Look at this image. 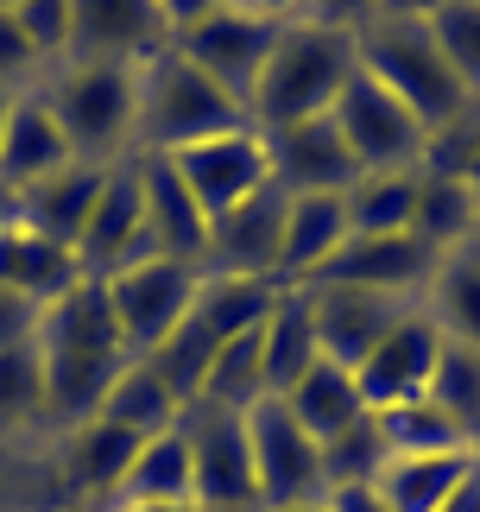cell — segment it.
<instances>
[{
	"label": "cell",
	"instance_id": "cell-1",
	"mask_svg": "<svg viewBox=\"0 0 480 512\" xmlns=\"http://www.w3.org/2000/svg\"><path fill=\"white\" fill-rule=\"evenodd\" d=\"M373 0H285L278 38L259 64V83L247 95V121L253 127H291L316 121L335 108V95L354 76V32L367 19Z\"/></svg>",
	"mask_w": 480,
	"mask_h": 512
},
{
	"label": "cell",
	"instance_id": "cell-2",
	"mask_svg": "<svg viewBox=\"0 0 480 512\" xmlns=\"http://www.w3.org/2000/svg\"><path fill=\"white\" fill-rule=\"evenodd\" d=\"M354 57H360V70H367L379 89H392L398 102L417 114V127H424V133L474 114L468 89L449 76L443 51H436V38L424 26V7L373 0L367 19H360V32H354Z\"/></svg>",
	"mask_w": 480,
	"mask_h": 512
},
{
	"label": "cell",
	"instance_id": "cell-3",
	"mask_svg": "<svg viewBox=\"0 0 480 512\" xmlns=\"http://www.w3.org/2000/svg\"><path fill=\"white\" fill-rule=\"evenodd\" d=\"M278 19H285V0L272 7L266 0H165V45L247 108Z\"/></svg>",
	"mask_w": 480,
	"mask_h": 512
},
{
	"label": "cell",
	"instance_id": "cell-4",
	"mask_svg": "<svg viewBox=\"0 0 480 512\" xmlns=\"http://www.w3.org/2000/svg\"><path fill=\"white\" fill-rule=\"evenodd\" d=\"M253 127L247 108L228 89H215L196 64H184L171 45H158L139 64V95H133V159H171L184 146H203L215 133Z\"/></svg>",
	"mask_w": 480,
	"mask_h": 512
},
{
	"label": "cell",
	"instance_id": "cell-5",
	"mask_svg": "<svg viewBox=\"0 0 480 512\" xmlns=\"http://www.w3.org/2000/svg\"><path fill=\"white\" fill-rule=\"evenodd\" d=\"M45 102L70 140V159L89 165H127L133 159V95L139 64H108V57H70L45 83Z\"/></svg>",
	"mask_w": 480,
	"mask_h": 512
},
{
	"label": "cell",
	"instance_id": "cell-6",
	"mask_svg": "<svg viewBox=\"0 0 480 512\" xmlns=\"http://www.w3.org/2000/svg\"><path fill=\"white\" fill-rule=\"evenodd\" d=\"M108 285V304H114V323H120V348L127 361H146L158 354L177 323L196 310V291H203V272L196 266H177V260H139L127 272H114Z\"/></svg>",
	"mask_w": 480,
	"mask_h": 512
},
{
	"label": "cell",
	"instance_id": "cell-7",
	"mask_svg": "<svg viewBox=\"0 0 480 512\" xmlns=\"http://www.w3.org/2000/svg\"><path fill=\"white\" fill-rule=\"evenodd\" d=\"M329 121H335V133H342V146L354 152L360 177H373V171H417V159H424V127H417V114L398 102L392 89H379L360 64L348 76V89L335 95Z\"/></svg>",
	"mask_w": 480,
	"mask_h": 512
},
{
	"label": "cell",
	"instance_id": "cell-8",
	"mask_svg": "<svg viewBox=\"0 0 480 512\" xmlns=\"http://www.w3.org/2000/svg\"><path fill=\"white\" fill-rule=\"evenodd\" d=\"M184 443H190V487L203 512H259L253 487V449L247 418L222 405H184Z\"/></svg>",
	"mask_w": 480,
	"mask_h": 512
},
{
	"label": "cell",
	"instance_id": "cell-9",
	"mask_svg": "<svg viewBox=\"0 0 480 512\" xmlns=\"http://www.w3.org/2000/svg\"><path fill=\"white\" fill-rule=\"evenodd\" d=\"M171 171L184 177V190L196 196V209H203L209 222H222L240 203H253L259 190H272V165H266L259 127H234V133L203 140V146L171 152Z\"/></svg>",
	"mask_w": 480,
	"mask_h": 512
},
{
	"label": "cell",
	"instance_id": "cell-10",
	"mask_svg": "<svg viewBox=\"0 0 480 512\" xmlns=\"http://www.w3.org/2000/svg\"><path fill=\"white\" fill-rule=\"evenodd\" d=\"M247 418V449H253V487H259V512L266 506H291V500H316L323 494V462L316 443L291 424V411L278 399H259Z\"/></svg>",
	"mask_w": 480,
	"mask_h": 512
},
{
	"label": "cell",
	"instance_id": "cell-11",
	"mask_svg": "<svg viewBox=\"0 0 480 512\" xmlns=\"http://www.w3.org/2000/svg\"><path fill=\"white\" fill-rule=\"evenodd\" d=\"M139 260H158L146 234V203H139V165H114L102 184V203L89 209V228L76 234V272L83 279H114Z\"/></svg>",
	"mask_w": 480,
	"mask_h": 512
},
{
	"label": "cell",
	"instance_id": "cell-12",
	"mask_svg": "<svg viewBox=\"0 0 480 512\" xmlns=\"http://www.w3.org/2000/svg\"><path fill=\"white\" fill-rule=\"evenodd\" d=\"M310 291V323H316V348L335 367H360L367 354L405 323L411 298H386V291H360V285H304Z\"/></svg>",
	"mask_w": 480,
	"mask_h": 512
},
{
	"label": "cell",
	"instance_id": "cell-13",
	"mask_svg": "<svg viewBox=\"0 0 480 512\" xmlns=\"http://www.w3.org/2000/svg\"><path fill=\"white\" fill-rule=\"evenodd\" d=\"M259 140H266L272 190H285V196H342L360 177L354 152L342 146V133H335L329 114L291 121V127H259Z\"/></svg>",
	"mask_w": 480,
	"mask_h": 512
},
{
	"label": "cell",
	"instance_id": "cell-14",
	"mask_svg": "<svg viewBox=\"0 0 480 512\" xmlns=\"http://www.w3.org/2000/svg\"><path fill=\"white\" fill-rule=\"evenodd\" d=\"M436 361H443V336H436V323L424 317V310H405V323H398L392 336L354 367L360 405H367V411H392V405L424 399L430 380H436Z\"/></svg>",
	"mask_w": 480,
	"mask_h": 512
},
{
	"label": "cell",
	"instance_id": "cell-15",
	"mask_svg": "<svg viewBox=\"0 0 480 512\" xmlns=\"http://www.w3.org/2000/svg\"><path fill=\"white\" fill-rule=\"evenodd\" d=\"M278 241H285V190H259L253 203H240L234 215L209 222L203 272H215V279L278 285Z\"/></svg>",
	"mask_w": 480,
	"mask_h": 512
},
{
	"label": "cell",
	"instance_id": "cell-16",
	"mask_svg": "<svg viewBox=\"0 0 480 512\" xmlns=\"http://www.w3.org/2000/svg\"><path fill=\"white\" fill-rule=\"evenodd\" d=\"M430 279V253L411 234H348L335 247V260L316 272L310 285H360V291H386V298H411Z\"/></svg>",
	"mask_w": 480,
	"mask_h": 512
},
{
	"label": "cell",
	"instance_id": "cell-17",
	"mask_svg": "<svg viewBox=\"0 0 480 512\" xmlns=\"http://www.w3.org/2000/svg\"><path fill=\"white\" fill-rule=\"evenodd\" d=\"M165 45V0H76L70 57H108V64H146ZM64 57V64H70Z\"/></svg>",
	"mask_w": 480,
	"mask_h": 512
},
{
	"label": "cell",
	"instance_id": "cell-18",
	"mask_svg": "<svg viewBox=\"0 0 480 512\" xmlns=\"http://www.w3.org/2000/svg\"><path fill=\"white\" fill-rule=\"evenodd\" d=\"M139 165V203H146V234L158 260L196 266L203 272L209 253V215L196 209V196L184 190V177L171 171V159H133Z\"/></svg>",
	"mask_w": 480,
	"mask_h": 512
},
{
	"label": "cell",
	"instance_id": "cell-19",
	"mask_svg": "<svg viewBox=\"0 0 480 512\" xmlns=\"http://www.w3.org/2000/svg\"><path fill=\"white\" fill-rule=\"evenodd\" d=\"M70 165V140L57 127V114L45 102V89H19L7 102V121H0V184L7 190H26L38 177L64 171Z\"/></svg>",
	"mask_w": 480,
	"mask_h": 512
},
{
	"label": "cell",
	"instance_id": "cell-20",
	"mask_svg": "<svg viewBox=\"0 0 480 512\" xmlns=\"http://www.w3.org/2000/svg\"><path fill=\"white\" fill-rule=\"evenodd\" d=\"M114 165H89V159H70L64 171L38 177V184L19 190V222L32 234H45V241L70 247L76 253V234L89 228V209L102 203V184H108Z\"/></svg>",
	"mask_w": 480,
	"mask_h": 512
},
{
	"label": "cell",
	"instance_id": "cell-21",
	"mask_svg": "<svg viewBox=\"0 0 480 512\" xmlns=\"http://www.w3.org/2000/svg\"><path fill=\"white\" fill-rule=\"evenodd\" d=\"M417 310L436 323V336L449 348L480 354V241L455 247V253H436L430 279L417 291Z\"/></svg>",
	"mask_w": 480,
	"mask_h": 512
},
{
	"label": "cell",
	"instance_id": "cell-22",
	"mask_svg": "<svg viewBox=\"0 0 480 512\" xmlns=\"http://www.w3.org/2000/svg\"><path fill=\"white\" fill-rule=\"evenodd\" d=\"M38 354H127L102 279H76L64 298L38 310Z\"/></svg>",
	"mask_w": 480,
	"mask_h": 512
},
{
	"label": "cell",
	"instance_id": "cell-23",
	"mask_svg": "<svg viewBox=\"0 0 480 512\" xmlns=\"http://www.w3.org/2000/svg\"><path fill=\"white\" fill-rule=\"evenodd\" d=\"M38 361H45V437H70L76 424H95L127 354H38Z\"/></svg>",
	"mask_w": 480,
	"mask_h": 512
},
{
	"label": "cell",
	"instance_id": "cell-24",
	"mask_svg": "<svg viewBox=\"0 0 480 512\" xmlns=\"http://www.w3.org/2000/svg\"><path fill=\"white\" fill-rule=\"evenodd\" d=\"M316 323H310V291L304 285H278L266 317H259V373H266V399H278L297 373L316 367Z\"/></svg>",
	"mask_w": 480,
	"mask_h": 512
},
{
	"label": "cell",
	"instance_id": "cell-25",
	"mask_svg": "<svg viewBox=\"0 0 480 512\" xmlns=\"http://www.w3.org/2000/svg\"><path fill=\"white\" fill-rule=\"evenodd\" d=\"M278 405L291 411V424L304 430L316 449L335 443L342 430H354L360 418H367L354 373H348V367H335V361H323V354H316V367H310V373H297V380L278 392Z\"/></svg>",
	"mask_w": 480,
	"mask_h": 512
},
{
	"label": "cell",
	"instance_id": "cell-26",
	"mask_svg": "<svg viewBox=\"0 0 480 512\" xmlns=\"http://www.w3.org/2000/svg\"><path fill=\"white\" fill-rule=\"evenodd\" d=\"M348 241L342 196H285V241H278V285H310Z\"/></svg>",
	"mask_w": 480,
	"mask_h": 512
},
{
	"label": "cell",
	"instance_id": "cell-27",
	"mask_svg": "<svg viewBox=\"0 0 480 512\" xmlns=\"http://www.w3.org/2000/svg\"><path fill=\"white\" fill-rule=\"evenodd\" d=\"M480 228V190L468 177H436V171H417V203H411V241L430 253H455L468 247Z\"/></svg>",
	"mask_w": 480,
	"mask_h": 512
},
{
	"label": "cell",
	"instance_id": "cell-28",
	"mask_svg": "<svg viewBox=\"0 0 480 512\" xmlns=\"http://www.w3.org/2000/svg\"><path fill=\"white\" fill-rule=\"evenodd\" d=\"M480 456H386V468L367 481V494L386 512H443V500L468 481Z\"/></svg>",
	"mask_w": 480,
	"mask_h": 512
},
{
	"label": "cell",
	"instance_id": "cell-29",
	"mask_svg": "<svg viewBox=\"0 0 480 512\" xmlns=\"http://www.w3.org/2000/svg\"><path fill=\"white\" fill-rule=\"evenodd\" d=\"M83 279L76 272V253L45 241V234H32L26 222L0 228V285L19 291V298H32L38 310H45L51 298H64V291Z\"/></svg>",
	"mask_w": 480,
	"mask_h": 512
},
{
	"label": "cell",
	"instance_id": "cell-30",
	"mask_svg": "<svg viewBox=\"0 0 480 512\" xmlns=\"http://www.w3.org/2000/svg\"><path fill=\"white\" fill-rule=\"evenodd\" d=\"M171 500H196V487H190V443H184V418L133 449L127 481H120V500H114V506H171Z\"/></svg>",
	"mask_w": 480,
	"mask_h": 512
},
{
	"label": "cell",
	"instance_id": "cell-31",
	"mask_svg": "<svg viewBox=\"0 0 480 512\" xmlns=\"http://www.w3.org/2000/svg\"><path fill=\"white\" fill-rule=\"evenodd\" d=\"M95 418L114 424V430H133V437H158V430H171L184 418V399L171 392V380L152 361H127L114 373V386H108V399H102Z\"/></svg>",
	"mask_w": 480,
	"mask_h": 512
},
{
	"label": "cell",
	"instance_id": "cell-32",
	"mask_svg": "<svg viewBox=\"0 0 480 512\" xmlns=\"http://www.w3.org/2000/svg\"><path fill=\"white\" fill-rule=\"evenodd\" d=\"M0 437L7 443H51L45 437V361H38V342L0 348Z\"/></svg>",
	"mask_w": 480,
	"mask_h": 512
},
{
	"label": "cell",
	"instance_id": "cell-33",
	"mask_svg": "<svg viewBox=\"0 0 480 512\" xmlns=\"http://www.w3.org/2000/svg\"><path fill=\"white\" fill-rule=\"evenodd\" d=\"M379 424V443H386V456H480L468 443L462 424H449V411H436L430 399H411V405H392V411H373Z\"/></svg>",
	"mask_w": 480,
	"mask_h": 512
},
{
	"label": "cell",
	"instance_id": "cell-34",
	"mask_svg": "<svg viewBox=\"0 0 480 512\" xmlns=\"http://www.w3.org/2000/svg\"><path fill=\"white\" fill-rule=\"evenodd\" d=\"M278 285H259V279H215V272H203V291H196V310L190 323L203 329V336L222 348L234 336H247V329H259V317H266Z\"/></svg>",
	"mask_w": 480,
	"mask_h": 512
},
{
	"label": "cell",
	"instance_id": "cell-35",
	"mask_svg": "<svg viewBox=\"0 0 480 512\" xmlns=\"http://www.w3.org/2000/svg\"><path fill=\"white\" fill-rule=\"evenodd\" d=\"M411 203H417V171H373L342 190L348 234H411Z\"/></svg>",
	"mask_w": 480,
	"mask_h": 512
},
{
	"label": "cell",
	"instance_id": "cell-36",
	"mask_svg": "<svg viewBox=\"0 0 480 512\" xmlns=\"http://www.w3.org/2000/svg\"><path fill=\"white\" fill-rule=\"evenodd\" d=\"M424 26L468 102H480V0H424Z\"/></svg>",
	"mask_w": 480,
	"mask_h": 512
},
{
	"label": "cell",
	"instance_id": "cell-37",
	"mask_svg": "<svg viewBox=\"0 0 480 512\" xmlns=\"http://www.w3.org/2000/svg\"><path fill=\"white\" fill-rule=\"evenodd\" d=\"M0 512H64L51 443H7L0 437Z\"/></svg>",
	"mask_w": 480,
	"mask_h": 512
},
{
	"label": "cell",
	"instance_id": "cell-38",
	"mask_svg": "<svg viewBox=\"0 0 480 512\" xmlns=\"http://www.w3.org/2000/svg\"><path fill=\"white\" fill-rule=\"evenodd\" d=\"M196 399L222 405V411H253L259 399H266V373H259V329H247V336H234V342L215 348V361H209Z\"/></svg>",
	"mask_w": 480,
	"mask_h": 512
},
{
	"label": "cell",
	"instance_id": "cell-39",
	"mask_svg": "<svg viewBox=\"0 0 480 512\" xmlns=\"http://www.w3.org/2000/svg\"><path fill=\"white\" fill-rule=\"evenodd\" d=\"M316 462H323V494H342V487H367L379 468H386V443H379L373 411H367V418H360L354 430H342L335 443L316 449Z\"/></svg>",
	"mask_w": 480,
	"mask_h": 512
},
{
	"label": "cell",
	"instance_id": "cell-40",
	"mask_svg": "<svg viewBox=\"0 0 480 512\" xmlns=\"http://www.w3.org/2000/svg\"><path fill=\"white\" fill-rule=\"evenodd\" d=\"M424 399L436 411H449V424H462L468 443L480 449V354L443 342V361H436V380H430Z\"/></svg>",
	"mask_w": 480,
	"mask_h": 512
},
{
	"label": "cell",
	"instance_id": "cell-41",
	"mask_svg": "<svg viewBox=\"0 0 480 512\" xmlns=\"http://www.w3.org/2000/svg\"><path fill=\"white\" fill-rule=\"evenodd\" d=\"M13 19L26 32V45L38 57V70H57L70 57V38H76V0H13Z\"/></svg>",
	"mask_w": 480,
	"mask_h": 512
},
{
	"label": "cell",
	"instance_id": "cell-42",
	"mask_svg": "<svg viewBox=\"0 0 480 512\" xmlns=\"http://www.w3.org/2000/svg\"><path fill=\"white\" fill-rule=\"evenodd\" d=\"M32 83H45V70H38V57L26 45V32H19V19H13V0H0V89H32Z\"/></svg>",
	"mask_w": 480,
	"mask_h": 512
},
{
	"label": "cell",
	"instance_id": "cell-43",
	"mask_svg": "<svg viewBox=\"0 0 480 512\" xmlns=\"http://www.w3.org/2000/svg\"><path fill=\"white\" fill-rule=\"evenodd\" d=\"M38 342V304L0 285V348H26Z\"/></svg>",
	"mask_w": 480,
	"mask_h": 512
},
{
	"label": "cell",
	"instance_id": "cell-44",
	"mask_svg": "<svg viewBox=\"0 0 480 512\" xmlns=\"http://www.w3.org/2000/svg\"><path fill=\"white\" fill-rule=\"evenodd\" d=\"M443 512H480V462L468 468V481H462V487H455V494L443 500Z\"/></svg>",
	"mask_w": 480,
	"mask_h": 512
},
{
	"label": "cell",
	"instance_id": "cell-45",
	"mask_svg": "<svg viewBox=\"0 0 480 512\" xmlns=\"http://www.w3.org/2000/svg\"><path fill=\"white\" fill-rule=\"evenodd\" d=\"M329 500H335V512H386L367 487H342V494H329Z\"/></svg>",
	"mask_w": 480,
	"mask_h": 512
},
{
	"label": "cell",
	"instance_id": "cell-46",
	"mask_svg": "<svg viewBox=\"0 0 480 512\" xmlns=\"http://www.w3.org/2000/svg\"><path fill=\"white\" fill-rule=\"evenodd\" d=\"M266 512H335V500L316 494V500H291V506H266Z\"/></svg>",
	"mask_w": 480,
	"mask_h": 512
},
{
	"label": "cell",
	"instance_id": "cell-47",
	"mask_svg": "<svg viewBox=\"0 0 480 512\" xmlns=\"http://www.w3.org/2000/svg\"><path fill=\"white\" fill-rule=\"evenodd\" d=\"M13 222H19V190L0 184V228H13Z\"/></svg>",
	"mask_w": 480,
	"mask_h": 512
},
{
	"label": "cell",
	"instance_id": "cell-48",
	"mask_svg": "<svg viewBox=\"0 0 480 512\" xmlns=\"http://www.w3.org/2000/svg\"><path fill=\"white\" fill-rule=\"evenodd\" d=\"M108 512H203L196 500H171V506H108Z\"/></svg>",
	"mask_w": 480,
	"mask_h": 512
},
{
	"label": "cell",
	"instance_id": "cell-49",
	"mask_svg": "<svg viewBox=\"0 0 480 512\" xmlns=\"http://www.w3.org/2000/svg\"><path fill=\"white\" fill-rule=\"evenodd\" d=\"M7 102H13V89H0V121H7Z\"/></svg>",
	"mask_w": 480,
	"mask_h": 512
},
{
	"label": "cell",
	"instance_id": "cell-50",
	"mask_svg": "<svg viewBox=\"0 0 480 512\" xmlns=\"http://www.w3.org/2000/svg\"><path fill=\"white\" fill-rule=\"evenodd\" d=\"M474 121H480V102H474Z\"/></svg>",
	"mask_w": 480,
	"mask_h": 512
},
{
	"label": "cell",
	"instance_id": "cell-51",
	"mask_svg": "<svg viewBox=\"0 0 480 512\" xmlns=\"http://www.w3.org/2000/svg\"><path fill=\"white\" fill-rule=\"evenodd\" d=\"M474 241H480V228H474Z\"/></svg>",
	"mask_w": 480,
	"mask_h": 512
}]
</instances>
